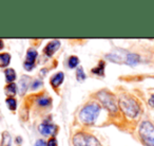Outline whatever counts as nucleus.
I'll list each match as a JSON object with an SVG mask.
<instances>
[{"mask_svg":"<svg viewBox=\"0 0 154 146\" xmlns=\"http://www.w3.org/2000/svg\"><path fill=\"white\" fill-rule=\"evenodd\" d=\"M100 113V106L97 103H89L79 112V120L85 125H92L96 122Z\"/></svg>","mask_w":154,"mask_h":146,"instance_id":"nucleus-1","label":"nucleus"},{"mask_svg":"<svg viewBox=\"0 0 154 146\" xmlns=\"http://www.w3.org/2000/svg\"><path fill=\"white\" fill-rule=\"evenodd\" d=\"M119 107L122 111L131 119L136 118L140 111V107L137 101L128 94H122L119 97Z\"/></svg>","mask_w":154,"mask_h":146,"instance_id":"nucleus-2","label":"nucleus"},{"mask_svg":"<svg viewBox=\"0 0 154 146\" xmlns=\"http://www.w3.org/2000/svg\"><path fill=\"white\" fill-rule=\"evenodd\" d=\"M139 137L146 146H154V125L149 121L141 123L139 127Z\"/></svg>","mask_w":154,"mask_h":146,"instance_id":"nucleus-3","label":"nucleus"},{"mask_svg":"<svg viewBox=\"0 0 154 146\" xmlns=\"http://www.w3.org/2000/svg\"><path fill=\"white\" fill-rule=\"evenodd\" d=\"M97 99L103 104V107L107 108L109 111L116 112L118 110L117 101H116L115 97H114L110 91H108V90L98 91V92H97Z\"/></svg>","mask_w":154,"mask_h":146,"instance_id":"nucleus-4","label":"nucleus"},{"mask_svg":"<svg viewBox=\"0 0 154 146\" xmlns=\"http://www.w3.org/2000/svg\"><path fill=\"white\" fill-rule=\"evenodd\" d=\"M74 146H101L100 142L92 135L86 132H78L73 137Z\"/></svg>","mask_w":154,"mask_h":146,"instance_id":"nucleus-5","label":"nucleus"},{"mask_svg":"<svg viewBox=\"0 0 154 146\" xmlns=\"http://www.w3.org/2000/svg\"><path fill=\"white\" fill-rule=\"evenodd\" d=\"M37 51L35 49H29L28 52H26V60L23 62V67L26 70L31 71L33 68H34V65H35V60L37 58Z\"/></svg>","mask_w":154,"mask_h":146,"instance_id":"nucleus-6","label":"nucleus"},{"mask_svg":"<svg viewBox=\"0 0 154 146\" xmlns=\"http://www.w3.org/2000/svg\"><path fill=\"white\" fill-rule=\"evenodd\" d=\"M60 41L57 40V39H54V40L50 41L45 48V53L47 54L48 56H52L58 49L60 48Z\"/></svg>","mask_w":154,"mask_h":146,"instance_id":"nucleus-7","label":"nucleus"},{"mask_svg":"<svg viewBox=\"0 0 154 146\" xmlns=\"http://www.w3.org/2000/svg\"><path fill=\"white\" fill-rule=\"evenodd\" d=\"M29 85H30V76H22L18 82V91L20 95H23L26 92Z\"/></svg>","mask_w":154,"mask_h":146,"instance_id":"nucleus-8","label":"nucleus"},{"mask_svg":"<svg viewBox=\"0 0 154 146\" xmlns=\"http://www.w3.org/2000/svg\"><path fill=\"white\" fill-rule=\"evenodd\" d=\"M38 130L42 135H51L55 131V126L50 123H43V124L39 125Z\"/></svg>","mask_w":154,"mask_h":146,"instance_id":"nucleus-9","label":"nucleus"},{"mask_svg":"<svg viewBox=\"0 0 154 146\" xmlns=\"http://www.w3.org/2000/svg\"><path fill=\"white\" fill-rule=\"evenodd\" d=\"M140 62V57L136 53H127L125 56V62L129 66H136Z\"/></svg>","mask_w":154,"mask_h":146,"instance_id":"nucleus-10","label":"nucleus"},{"mask_svg":"<svg viewBox=\"0 0 154 146\" xmlns=\"http://www.w3.org/2000/svg\"><path fill=\"white\" fill-rule=\"evenodd\" d=\"M63 80H64L63 72H57L56 74H54V75L51 78V81H50V83H51V85L54 87V88H57V87H59L60 85L62 84Z\"/></svg>","mask_w":154,"mask_h":146,"instance_id":"nucleus-11","label":"nucleus"},{"mask_svg":"<svg viewBox=\"0 0 154 146\" xmlns=\"http://www.w3.org/2000/svg\"><path fill=\"white\" fill-rule=\"evenodd\" d=\"M11 62V55L9 53L0 54V68H5Z\"/></svg>","mask_w":154,"mask_h":146,"instance_id":"nucleus-12","label":"nucleus"},{"mask_svg":"<svg viewBox=\"0 0 154 146\" xmlns=\"http://www.w3.org/2000/svg\"><path fill=\"white\" fill-rule=\"evenodd\" d=\"M93 74H96L98 76H103L105 75V62H99V64L97 65V67L92 69Z\"/></svg>","mask_w":154,"mask_h":146,"instance_id":"nucleus-13","label":"nucleus"},{"mask_svg":"<svg viewBox=\"0 0 154 146\" xmlns=\"http://www.w3.org/2000/svg\"><path fill=\"white\" fill-rule=\"evenodd\" d=\"M5 80H7L8 83H13L14 81L16 80V72L14 69L12 68H9L5 71Z\"/></svg>","mask_w":154,"mask_h":146,"instance_id":"nucleus-14","label":"nucleus"},{"mask_svg":"<svg viewBox=\"0 0 154 146\" xmlns=\"http://www.w3.org/2000/svg\"><path fill=\"white\" fill-rule=\"evenodd\" d=\"M11 144H12V138L10 132L9 131H3L0 146H11Z\"/></svg>","mask_w":154,"mask_h":146,"instance_id":"nucleus-15","label":"nucleus"},{"mask_svg":"<svg viewBox=\"0 0 154 146\" xmlns=\"http://www.w3.org/2000/svg\"><path fill=\"white\" fill-rule=\"evenodd\" d=\"M5 92L8 97H14V95L16 94V92H17V86H16L14 83H11V84H9L7 87H5Z\"/></svg>","mask_w":154,"mask_h":146,"instance_id":"nucleus-16","label":"nucleus"},{"mask_svg":"<svg viewBox=\"0 0 154 146\" xmlns=\"http://www.w3.org/2000/svg\"><path fill=\"white\" fill-rule=\"evenodd\" d=\"M5 103H7L8 108H9L10 110H12V111H15L16 108H17V102H16V100L13 99V97H9V99H7Z\"/></svg>","mask_w":154,"mask_h":146,"instance_id":"nucleus-17","label":"nucleus"},{"mask_svg":"<svg viewBox=\"0 0 154 146\" xmlns=\"http://www.w3.org/2000/svg\"><path fill=\"white\" fill-rule=\"evenodd\" d=\"M79 64V59L77 56H70L69 57V60H68V65L71 69H74L77 67V65Z\"/></svg>","mask_w":154,"mask_h":146,"instance_id":"nucleus-18","label":"nucleus"},{"mask_svg":"<svg viewBox=\"0 0 154 146\" xmlns=\"http://www.w3.org/2000/svg\"><path fill=\"white\" fill-rule=\"evenodd\" d=\"M76 78H77V80L79 81V82H82V81H85L87 78L86 73L84 72V69H82V67H79V68L77 69V71H76Z\"/></svg>","mask_w":154,"mask_h":146,"instance_id":"nucleus-19","label":"nucleus"},{"mask_svg":"<svg viewBox=\"0 0 154 146\" xmlns=\"http://www.w3.org/2000/svg\"><path fill=\"white\" fill-rule=\"evenodd\" d=\"M52 103L51 99L50 97H40L38 100V105L40 106H43V107H47V106H50Z\"/></svg>","mask_w":154,"mask_h":146,"instance_id":"nucleus-20","label":"nucleus"},{"mask_svg":"<svg viewBox=\"0 0 154 146\" xmlns=\"http://www.w3.org/2000/svg\"><path fill=\"white\" fill-rule=\"evenodd\" d=\"M40 86H42V82H41L40 80H35L34 83H33V85H32V89H37Z\"/></svg>","mask_w":154,"mask_h":146,"instance_id":"nucleus-21","label":"nucleus"},{"mask_svg":"<svg viewBox=\"0 0 154 146\" xmlns=\"http://www.w3.org/2000/svg\"><path fill=\"white\" fill-rule=\"evenodd\" d=\"M57 140H56L55 137H52L51 139L49 140V142H48V146H57Z\"/></svg>","mask_w":154,"mask_h":146,"instance_id":"nucleus-22","label":"nucleus"},{"mask_svg":"<svg viewBox=\"0 0 154 146\" xmlns=\"http://www.w3.org/2000/svg\"><path fill=\"white\" fill-rule=\"evenodd\" d=\"M35 146H48V143L45 140L40 139V140H37L36 143H35Z\"/></svg>","mask_w":154,"mask_h":146,"instance_id":"nucleus-23","label":"nucleus"},{"mask_svg":"<svg viewBox=\"0 0 154 146\" xmlns=\"http://www.w3.org/2000/svg\"><path fill=\"white\" fill-rule=\"evenodd\" d=\"M149 105L154 108V94L151 95V97L149 99Z\"/></svg>","mask_w":154,"mask_h":146,"instance_id":"nucleus-24","label":"nucleus"},{"mask_svg":"<svg viewBox=\"0 0 154 146\" xmlns=\"http://www.w3.org/2000/svg\"><path fill=\"white\" fill-rule=\"evenodd\" d=\"M3 47H5V45H3V40L2 39H0V51L3 49Z\"/></svg>","mask_w":154,"mask_h":146,"instance_id":"nucleus-25","label":"nucleus"}]
</instances>
